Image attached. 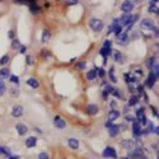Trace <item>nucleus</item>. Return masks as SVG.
Here are the masks:
<instances>
[{"mask_svg":"<svg viewBox=\"0 0 159 159\" xmlns=\"http://www.w3.org/2000/svg\"><path fill=\"white\" fill-rule=\"evenodd\" d=\"M111 107H112V109H116V107H117V103H116V101L111 102Z\"/></svg>","mask_w":159,"mask_h":159,"instance_id":"4c0bfd02","label":"nucleus"},{"mask_svg":"<svg viewBox=\"0 0 159 159\" xmlns=\"http://www.w3.org/2000/svg\"><path fill=\"white\" fill-rule=\"evenodd\" d=\"M111 126H112V121H109V120H108V121L106 122V127H108V129H109Z\"/></svg>","mask_w":159,"mask_h":159,"instance_id":"a19ab883","label":"nucleus"},{"mask_svg":"<svg viewBox=\"0 0 159 159\" xmlns=\"http://www.w3.org/2000/svg\"><path fill=\"white\" fill-rule=\"evenodd\" d=\"M27 62H28V64H31V62H32V60H31V57H29V56H27Z\"/></svg>","mask_w":159,"mask_h":159,"instance_id":"49530a36","label":"nucleus"},{"mask_svg":"<svg viewBox=\"0 0 159 159\" xmlns=\"http://www.w3.org/2000/svg\"><path fill=\"white\" fill-rule=\"evenodd\" d=\"M137 102H139V97H137V95H132L130 98V101H129V104H130V106H134V104H136Z\"/></svg>","mask_w":159,"mask_h":159,"instance_id":"5701e85b","label":"nucleus"},{"mask_svg":"<svg viewBox=\"0 0 159 159\" xmlns=\"http://www.w3.org/2000/svg\"><path fill=\"white\" fill-rule=\"evenodd\" d=\"M95 76H97V69H94V70H89V71L87 73V79L88 80L95 79Z\"/></svg>","mask_w":159,"mask_h":159,"instance_id":"6ab92c4d","label":"nucleus"},{"mask_svg":"<svg viewBox=\"0 0 159 159\" xmlns=\"http://www.w3.org/2000/svg\"><path fill=\"white\" fill-rule=\"evenodd\" d=\"M89 27L94 32H101L103 29V22L98 18H90L89 19Z\"/></svg>","mask_w":159,"mask_h":159,"instance_id":"f257e3e1","label":"nucleus"},{"mask_svg":"<svg viewBox=\"0 0 159 159\" xmlns=\"http://www.w3.org/2000/svg\"><path fill=\"white\" fill-rule=\"evenodd\" d=\"M76 3H78V1L75 0V1H68L66 4H68V5H73V4H76Z\"/></svg>","mask_w":159,"mask_h":159,"instance_id":"79ce46f5","label":"nucleus"},{"mask_svg":"<svg viewBox=\"0 0 159 159\" xmlns=\"http://www.w3.org/2000/svg\"><path fill=\"white\" fill-rule=\"evenodd\" d=\"M8 76H10L9 70H8V69H1V70H0V80L5 79V78H8Z\"/></svg>","mask_w":159,"mask_h":159,"instance_id":"aec40b11","label":"nucleus"},{"mask_svg":"<svg viewBox=\"0 0 159 159\" xmlns=\"http://www.w3.org/2000/svg\"><path fill=\"white\" fill-rule=\"evenodd\" d=\"M141 28L143 29H154L155 28V24L153 22L152 19H143L141 23H140Z\"/></svg>","mask_w":159,"mask_h":159,"instance_id":"7ed1b4c3","label":"nucleus"},{"mask_svg":"<svg viewBox=\"0 0 159 159\" xmlns=\"http://www.w3.org/2000/svg\"><path fill=\"white\" fill-rule=\"evenodd\" d=\"M22 115H23V107L22 106H19V104L14 106L13 109H12V116L15 117V118H18V117H21Z\"/></svg>","mask_w":159,"mask_h":159,"instance_id":"423d86ee","label":"nucleus"},{"mask_svg":"<svg viewBox=\"0 0 159 159\" xmlns=\"http://www.w3.org/2000/svg\"><path fill=\"white\" fill-rule=\"evenodd\" d=\"M153 31H154V33H155V36L158 37V33H159V32H158V28H154V29H153Z\"/></svg>","mask_w":159,"mask_h":159,"instance_id":"c03bdc74","label":"nucleus"},{"mask_svg":"<svg viewBox=\"0 0 159 159\" xmlns=\"http://www.w3.org/2000/svg\"><path fill=\"white\" fill-rule=\"evenodd\" d=\"M120 36V41L123 42L125 40H127V33H121V35H118Z\"/></svg>","mask_w":159,"mask_h":159,"instance_id":"f704fd0d","label":"nucleus"},{"mask_svg":"<svg viewBox=\"0 0 159 159\" xmlns=\"http://www.w3.org/2000/svg\"><path fill=\"white\" fill-rule=\"evenodd\" d=\"M38 159H50V158H49V155L46 153H40L38 154Z\"/></svg>","mask_w":159,"mask_h":159,"instance_id":"72a5a7b5","label":"nucleus"},{"mask_svg":"<svg viewBox=\"0 0 159 159\" xmlns=\"http://www.w3.org/2000/svg\"><path fill=\"white\" fill-rule=\"evenodd\" d=\"M121 146H122L123 149L131 150V149L135 148V143H134L132 140H122V141H121Z\"/></svg>","mask_w":159,"mask_h":159,"instance_id":"0eeeda50","label":"nucleus"},{"mask_svg":"<svg viewBox=\"0 0 159 159\" xmlns=\"http://www.w3.org/2000/svg\"><path fill=\"white\" fill-rule=\"evenodd\" d=\"M118 117H120V112H118L117 109H112V111H109V113H108V120H109V121L117 120Z\"/></svg>","mask_w":159,"mask_h":159,"instance_id":"2eb2a0df","label":"nucleus"},{"mask_svg":"<svg viewBox=\"0 0 159 159\" xmlns=\"http://www.w3.org/2000/svg\"><path fill=\"white\" fill-rule=\"evenodd\" d=\"M102 155H103L104 158H113V159L117 158V153H116V150L112 146H107V148L102 152Z\"/></svg>","mask_w":159,"mask_h":159,"instance_id":"f03ea898","label":"nucleus"},{"mask_svg":"<svg viewBox=\"0 0 159 159\" xmlns=\"http://www.w3.org/2000/svg\"><path fill=\"white\" fill-rule=\"evenodd\" d=\"M54 125H55L57 129H65V126H66L65 121H64L60 116H55V117H54Z\"/></svg>","mask_w":159,"mask_h":159,"instance_id":"20e7f679","label":"nucleus"},{"mask_svg":"<svg viewBox=\"0 0 159 159\" xmlns=\"http://www.w3.org/2000/svg\"><path fill=\"white\" fill-rule=\"evenodd\" d=\"M120 159H129V158H120Z\"/></svg>","mask_w":159,"mask_h":159,"instance_id":"8fccbe9b","label":"nucleus"},{"mask_svg":"<svg viewBox=\"0 0 159 159\" xmlns=\"http://www.w3.org/2000/svg\"><path fill=\"white\" fill-rule=\"evenodd\" d=\"M140 131H141V126H140V122L135 120V121L132 122V132H134V136H137V135L140 134Z\"/></svg>","mask_w":159,"mask_h":159,"instance_id":"1a4fd4ad","label":"nucleus"},{"mask_svg":"<svg viewBox=\"0 0 159 159\" xmlns=\"http://www.w3.org/2000/svg\"><path fill=\"white\" fill-rule=\"evenodd\" d=\"M97 75L99 76V78H104V70L103 69H97Z\"/></svg>","mask_w":159,"mask_h":159,"instance_id":"473e14b6","label":"nucleus"},{"mask_svg":"<svg viewBox=\"0 0 159 159\" xmlns=\"http://www.w3.org/2000/svg\"><path fill=\"white\" fill-rule=\"evenodd\" d=\"M108 94L109 93H107L106 90H103V94H102V95H103V99H107V98H108Z\"/></svg>","mask_w":159,"mask_h":159,"instance_id":"58836bf2","label":"nucleus"},{"mask_svg":"<svg viewBox=\"0 0 159 159\" xmlns=\"http://www.w3.org/2000/svg\"><path fill=\"white\" fill-rule=\"evenodd\" d=\"M143 155V149L141 148H136L135 150L132 153H130V155H129V159H135V158H139V157H141Z\"/></svg>","mask_w":159,"mask_h":159,"instance_id":"9d476101","label":"nucleus"},{"mask_svg":"<svg viewBox=\"0 0 159 159\" xmlns=\"http://www.w3.org/2000/svg\"><path fill=\"white\" fill-rule=\"evenodd\" d=\"M113 59H115L116 62H122L123 61V57H122V54L120 51H113Z\"/></svg>","mask_w":159,"mask_h":159,"instance_id":"a211bd4d","label":"nucleus"},{"mask_svg":"<svg viewBox=\"0 0 159 159\" xmlns=\"http://www.w3.org/2000/svg\"><path fill=\"white\" fill-rule=\"evenodd\" d=\"M149 10H150V12H155V13H158V7H157V8H155V7H152L150 9H149Z\"/></svg>","mask_w":159,"mask_h":159,"instance_id":"ea45409f","label":"nucleus"},{"mask_svg":"<svg viewBox=\"0 0 159 159\" xmlns=\"http://www.w3.org/2000/svg\"><path fill=\"white\" fill-rule=\"evenodd\" d=\"M108 131H109V135H111V136H116V135L120 132V126H117V125H112V126L108 129Z\"/></svg>","mask_w":159,"mask_h":159,"instance_id":"dca6fc26","label":"nucleus"},{"mask_svg":"<svg viewBox=\"0 0 159 159\" xmlns=\"http://www.w3.org/2000/svg\"><path fill=\"white\" fill-rule=\"evenodd\" d=\"M5 92V84H4V81L3 80H0V95Z\"/></svg>","mask_w":159,"mask_h":159,"instance_id":"7c9ffc66","label":"nucleus"},{"mask_svg":"<svg viewBox=\"0 0 159 159\" xmlns=\"http://www.w3.org/2000/svg\"><path fill=\"white\" fill-rule=\"evenodd\" d=\"M85 66H87V62L85 61H80L76 64V68L79 69V70H83V69H85Z\"/></svg>","mask_w":159,"mask_h":159,"instance_id":"bb28decb","label":"nucleus"},{"mask_svg":"<svg viewBox=\"0 0 159 159\" xmlns=\"http://www.w3.org/2000/svg\"><path fill=\"white\" fill-rule=\"evenodd\" d=\"M18 94H19V90L17 88H12L10 89V95L12 97H18Z\"/></svg>","mask_w":159,"mask_h":159,"instance_id":"cd10ccee","label":"nucleus"},{"mask_svg":"<svg viewBox=\"0 0 159 159\" xmlns=\"http://www.w3.org/2000/svg\"><path fill=\"white\" fill-rule=\"evenodd\" d=\"M50 40V32L49 31H44L42 33V42H47Z\"/></svg>","mask_w":159,"mask_h":159,"instance_id":"4be33fe9","label":"nucleus"},{"mask_svg":"<svg viewBox=\"0 0 159 159\" xmlns=\"http://www.w3.org/2000/svg\"><path fill=\"white\" fill-rule=\"evenodd\" d=\"M10 81H12V83H15V84H18V83H19V79H18L17 75H10Z\"/></svg>","mask_w":159,"mask_h":159,"instance_id":"2f4dec72","label":"nucleus"},{"mask_svg":"<svg viewBox=\"0 0 159 159\" xmlns=\"http://www.w3.org/2000/svg\"><path fill=\"white\" fill-rule=\"evenodd\" d=\"M21 46H22L21 42H19L18 40H14V41H13V44H12V49H13V50H18Z\"/></svg>","mask_w":159,"mask_h":159,"instance_id":"b1692460","label":"nucleus"},{"mask_svg":"<svg viewBox=\"0 0 159 159\" xmlns=\"http://www.w3.org/2000/svg\"><path fill=\"white\" fill-rule=\"evenodd\" d=\"M26 50H27V47H26V46L21 47V52H22V54H24V52H26Z\"/></svg>","mask_w":159,"mask_h":159,"instance_id":"37998d69","label":"nucleus"},{"mask_svg":"<svg viewBox=\"0 0 159 159\" xmlns=\"http://www.w3.org/2000/svg\"><path fill=\"white\" fill-rule=\"evenodd\" d=\"M9 159H19L18 155H14V157H9Z\"/></svg>","mask_w":159,"mask_h":159,"instance_id":"a18cd8bd","label":"nucleus"},{"mask_svg":"<svg viewBox=\"0 0 159 159\" xmlns=\"http://www.w3.org/2000/svg\"><path fill=\"white\" fill-rule=\"evenodd\" d=\"M9 37H10V38H13V37H14V36H13V32H12V31L9 32Z\"/></svg>","mask_w":159,"mask_h":159,"instance_id":"de8ad7c7","label":"nucleus"},{"mask_svg":"<svg viewBox=\"0 0 159 159\" xmlns=\"http://www.w3.org/2000/svg\"><path fill=\"white\" fill-rule=\"evenodd\" d=\"M132 9H134V3L132 1H125L121 5V10L123 13H126V14H129V12H131Z\"/></svg>","mask_w":159,"mask_h":159,"instance_id":"39448f33","label":"nucleus"},{"mask_svg":"<svg viewBox=\"0 0 159 159\" xmlns=\"http://www.w3.org/2000/svg\"><path fill=\"white\" fill-rule=\"evenodd\" d=\"M109 79H111V81H112V83H116V81H117L116 76L113 75V69H111V70H109Z\"/></svg>","mask_w":159,"mask_h":159,"instance_id":"c756f323","label":"nucleus"},{"mask_svg":"<svg viewBox=\"0 0 159 159\" xmlns=\"http://www.w3.org/2000/svg\"><path fill=\"white\" fill-rule=\"evenodd\" d=\"M137 159H148V158H146L145 155H141V157H139V158H137Z\"/></svg>","mask_w":159,"mask_h":159,"instance_id":"09e8293b","label":"nucleus"},{"mask_svg":"<svg viewBox=\"0 0 159 159\" xmlns=\"http://www.w3.org/2000/svg\"><path fill=\"white\" fill-rule=\"evenodd\" d=\"M112 94H113L115 97H117V98H121V94H120V92H118L117 89H113V90H112Z\"/></svg>","mask_w":159,"mask_h":159,"instance_id":"e433bc0d","label":"nucleus"},{"mask_svg":"<svg viewBox=\"0 0 159 159\" xmlns=\"http://www.w3.org/2000/svg\"><path fill=\"white\" fill-rule=\"evenodd\" d=\"M99 52H101V55L103 56V57H107L109 54H111V49H104V47H102Z\"/></svg>","mask_w":159,"mask_h":159,"instance_id":"412c9836","label":"nucleus"},{"mask_svg":"<svg viewBox=\"0 0 159 159\" xmlns=\"http://www.w3.org/2000/svg\"><path fill=\"white\" fill-rule=\"evenodd\" d=\"M103 47L104 49H111V41H104V44H103Z\"/></svg>","mask_w":159,"mask_h":159,"instance_id":"c9c22d12","label":"nucleus"},{"mask_svg":"<svg viewBox=\"0 0 159 159\" xmlns=\"http://www.w3.org/2000/svg\"><path fill=\"white\" fill-rule=\"evenodd\" d=\"M8 61H9V56H8V55H4L3 57L0 59V65H5Z\"/></svg>","mask_w":159,"mask_h":159,"instance_id":"a878e982","label":"nucleus"},{"mask_svg":"<svg viewBox=\"0 0 159 159\" xmlns=\"http://www.w3.org/2000/svg\"><path fill=\"white\" fill-rule=\"evenodd\" d=\"M123 79H125V81H135L136 78H131L130 74H123Z\"/></svg>","mask_w":159,"mask_h":159,"instance_id":"393cba45","label":"nucleus"},{"mask_svg":"<svg viewBox=\"0 0 159 159\" xmlns=\"http://www.w3.org/2000/svg\"><path fill=\"white\" fill-rule=\"evenodd\" d=\"M68 144H69V146H70L71 149H78V148H79V141H78L76 139H69V140H68Z\"/></svg>","mask_w":159,"mask_h":159,"instance_id":"f3484780","label":"nucleus"},{"mask_svg":"<svg viewBox=\"0 0 159 159\" xmlns=\"http://www.w3.org/2000/svg\"><path fill=\"white\" fill-rule=\"evenodd\" d=\"M36 144H37V137L36 136L27 137V140H26V146H27V148H35Z\"/></svg>","mask_w":159,"mask_h":159,"instance_id":"6e6552de","label":"nucleus"},{"mask_svg":"<svg viewBox=\"0 0 159 159\" xmlns=\"http://www.w3.org/2000/svg\"><path fill=\"white\" fill-rule=\"evenodd\" d=\"M15 129H17V131H18L19 135H24V134H27V131H28L27 126H26L24 123H18V125L15 126Z\"/></svg>","mask_w":159,"mask_h":159,"instance_id":"9b49d317","label":"nucleus"},{"mask_svg":"<svg viewBox=\"0 0 159 159\" xmlns=\"http://www.w3.org/2000/svg\"><path fill=\"white\" fill-rule=\"evenodd\" d=\"M157 79H158V76H157V75H155L154 73H150V74H149V76H148V81H146L148 87L152 88L153 85H154V81H155Z\"/></svg>","mask_w":159,"mask_h":159,"instance_id":"f8f14e48","label":"nucleus"},{"mask_svg":"<svg viewBox=\"0 0 159 159\" xmlns=\"http://www.w3.org/2000/svg\"><path fill=\"white\" fill-rule=\"evenodd\" d=\"M98 111H99V108L97 104H89L87 107V112L89 115H95V113H98Z\"/></svg>","mask_w":159,"mask_h":159,"instance_id":"ddd939ff","label":"nucleus"},{"mask_svg":"<svg viewBox=\"0 0 159 159\" xmlns=\"http://www.w3.org/2000/svg\"><path fill=\"white\" fill-rule=\"evenodd\" d=\"M27 84H28L31 88H33V89H37V88L40 87V81L35 78H31V79L27 80Z\"/></svg>","mask_w":159,"mask_h":159,"instance_id":"4468645a","label":"nucleus"},{"mask_svg":"<svg viewBox=\"0 0 159 159\" xmlns=\"http://www.w3.org/2000/svg\"><path fill=\"white\" fill-rule=\"evenodd\" d=\"M154 61H155V57H150L148 61H146V66H148V68H153V65H154Z\"/></svg>","mask_w":159,"mask_h":159,"instance_id":"c85d7f7f","label":"nucleus"}]
</instances>
